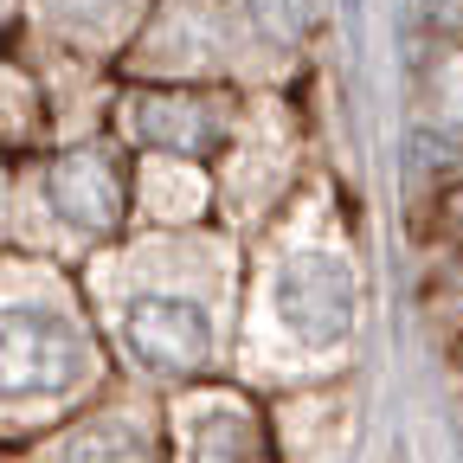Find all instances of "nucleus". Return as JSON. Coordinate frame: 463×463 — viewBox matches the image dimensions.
<instances>
[{
    "instance_id": "nucleus-1",
    "label": "nucleus",
    "mask_w": 463,
    "mask_h": 463,
    "mask_svg": "<svg viewBox=\"0 0 463 463\" xmlns=\"http://www.w3.org/2000/svg\"><path fill=\"white\" fill-rule=\"evenodd\" d=\"M123 380L194 386L232 373L245 309V239L225 219L187 232H129L78 264Z\"/></svg>"
},
{
    "instance_id": "nucleus-2",
    "label": "nucleus",
    "mask_w": 463,
    "mask_h": 463,
    "mask_svg": "<svg viewBox=\"0 0 463 463\" xmlns=\"http://www.w3.org/2000/svg\"><path fill=\"white\" fill-rule=\"evenodd\" d=\"M367 316L361 245L341 219V194L316 167L251 239H245V309L232 373L258 392L335 380L354 367Z\"/></svg>"
},
{
    "instance_id": "nucleus-3",
    "label": "nucleus",
    "mask_w": 463,
    "mask_h": 463,
    "mask_svg": "<svg viewBox=\"0 0 463 463\" xmlns=\"http://www.w3.org/2000/svg\"><path fill=\"white\" fill-rule=\"evenodd\" d=\"M116 380L78 264L0 245V450L39 444Z\"/></svg>"
},
{
    "instance_id": "nucleus-4",
    "label": "nucleus",
    "mask_w": 463,
    "mask_h": 463,
    "mask_svg": "<svg viewBox=\"0 0 463 463\" xmlns=\"http://www.w3.org/2000/svg\"><path fill=\"white\" fill-rule=\"evenodd\" d=\"M136 232V148L97 129L14 161L0 200V245L84 264Z\"/></svg>"
},
{
    "instance_id": "nucleus-5",
    "label": "nucleus",
    "mask_w": 463,
    "mask_h": 463,
    "mask_svg": "<svg viewBox=\"0 0 463 463\" xmlns=\"http://www.w3.org/2000/svg\"><path fill=\"white\" fill-rule=\"evenodd\" d=\"M219 219L251 239V232L297 194L316 161H309V123H303V103L289 84H251L245 116L232 142L219 148Z\"/></svg>"
},
{
    "instance_id": "nucleus-6",
    "label": "nucleus",
    "mask_w": 463,
    "mask_h": 463,
    "mask_svg": "<svg viewBox=\"0 0 463 463\" xmlns=\"http://www.w3.org/2000/svg\"><path fill=\"white\" fill-rule=\"evenodd\" d=\"M251 84H206V78H123L109 129L136 155H194L219 161L245 116Z\"/></svg>"
},
{
    "instance_id": "nucleus-7",
    "label": "nucleus",
    "mask_w": 463,
    "mask_h": 463,
    "mask_svg": "<svg viewBox=\"0 0 463 463\" xmlns=\"http://www.w3.org/2000/svg\"><path fill=\"white\" fill-rule=\"evenodd\" d=\"M123 78H206V84H258L251 33L239 0H155L142 39L123 58Z\"/></svg>"
},
{
    "instance_id": "nucleus-8",
    "label": "nucleus",
    "mask_w": 463,
    "mask_h": 463,
    "mask_svg": "<svg viewBox=\"0 0 463 463\" xmlns=\"http://www.w3.org/2000/svg\"><path fill=\"white\" fill-rule=\"evenodd\" d=\"M167 444L174 463H283L270 392L239 373H213L167 392Z\"/></svg>"
},
{
    "instance_id": "nucleus-9",
    "label": "nucleus",
    "mask_w": 463,
    "mask_h": 463,
    "mask_svg": "<svg viewBox=\"0 0 463 463\" xmlns=\"http://www.w3.org/2000/svg\"><path fill=\"white\" fill-rule=\"evenodd\" d=\"M14 463H174L167 444V392L142 380H116L78 419L14 450Z\"/></svg>"
},
{
    "instance_id": "nucleus-10",
    "label": "nucleus",
    "mask_w": 463,
    "mask_h": 463,
    "mask_svg": "<svg viewBox=\"0 0 463 463\" xmlns=\"http://www.w3.org/2000/svg\"><path fill=\"white\" fill-rule=\"evenodd\" d=\"M148 14H155V0H26L14 39L45 45V52H78V58L123 65L129 45L148 26Z\"/></svg>"
},
{
    "instance_id": "nucleus-11",
    "label": "nucleus",
    "mask_w": 463,
    "mask_h": 463,
    "mask_svg": "<svg viewBox=\"0 0 463 463\" xmlns=\"http://www.w3.org/2000/svg\"><path fill=\"white\" fill-rule=\"evenodd\" d=\"M270 419L283 463H341L354 444V380L335 373L309 386H283L270 392Z\"/></svg>"
},
{
    "instance_id": "nucleus-12",
    "label": "nucleus",
    "mask_w": 463,
    "mask_h": 463,
    "mask_svg": "<svg viewBox=\"0 0 463 463\" xmlns=\"http://www.w3.org/2000/svg\"><path fill=\"white\" fill-rule=\"evenodd\" d=\"M219 219V167L194 155H136V232H187Z\"/></svg>"
},
{
    "instance_id": "nucleus-13",
    "label": "nucleus",
    "mask_w": 463,
    "mask_h": 463,
    "mask_svg": "<svg viewBox=\"0 0 463 463\" xmlns=\"http://www.w3.org/2000/svg\"><path fill=\"white\" fill-rule=\"evenodd\" d=\"M33 148H52V84L20 39H0V155L20 161Z\"/></svg>"
},
{
    "instance_id": "nucleus-14",
    "label": "nucleus",
    "mask_w": 463,
    "mask_h": 463,
    "mask_svg": "<svg viewBox=\"0 0 463 463\" xmlns=\"http://www.w3.org/2000/svg\"><path fill=\"white\" fill-rule=\"evenodd\" d=\"M239 20L251 33L258 84H297L316 39V0H239Z\"/></svg>"
},
{
    "instance_id": "nucleus-15",
    "label": "nucleus",
    "mask_w": 463,
    "mask_h": 463,
    "mask_svg": "<svg viewBox=\"0 0 463 463\" xmlns=\"http://www.w3.org/2000/svg\"><path fill=\"white\" fill-rule=\"evenodd\" d=\"M425 116L463 136V39L438 45V58L425 65Z\"/></svg>"
},
{
    "instance_id": "nucleus-16",
    "label": "nucleus",
    "mask_w": 463,
    "mask_h": 463,
    "mask_svg": "<svg viewBox=\"0 0 463 463\" xmlns=\"http://www.w3.org/2000/svg\"><path fill=\"white\" fill-rule=\"evenodd\" d=\"M431 309L450 322V335L463 341V245H450L431 270Z\"/></svg>"
},
{
    "instance_id": "nucleus-17",
    "label": "nucleus",
    "mask_w": 463,
    "mask_h": 463,
    "mask_svg": "<svg viewBox=\"0 0 463 463\" xmlns=\"http://www.w3.org/2000/svg\"><path fill=\"white\" fill-rule=\"evenodd\" d=\"M20 7H26V0H0V39H14V26H20Z\"/></svg>"
},
{
    "instance_id": "nucleus-18",
    "label": "nucleus",
    "mask_w": 463,
    "mask_h": 463,
    "mask_svg": "<svg viewBox=\"0 0 463 463\" xmlns=\"http://www.w3.org/2000/svg\"><path fill=\"white\" fill-rule=\"evenodd\" d=\"M7 174H14V161H7V155H0V200H7Z\"/></svg>"
},
{
    "instance_id": "nucleus-19",
    "label": "nucleus",
    "mask_w": 463,
    "mask_h": 463,
    "mask_svg": "<svg viewBox=\"0 0 463 463\" xmlns=\"http://www.w3.org/2000/svg\"><path fill=\"white\" fill-rule=\"evenodd\" d=\"M457 347H463V341H457Z\"/></svg>"
}]
</instances>
